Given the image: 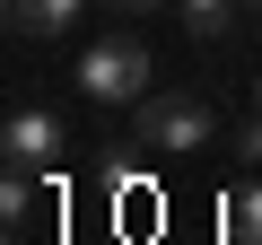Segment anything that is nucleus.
<instances>
[{
    "label": "nucleus",
    "mask_w": 262,
    "mask_h": 245,
    "mask_svg": "<svg viewBox=\"0 0 262 245\" xmlns=\"http://www.w3.org/2000/svg\"><path fill=\"white\" fill-rule=\"evenodd\" d=\"M175 18H184L192 35H227V18H236V0H175Z\"/></svg>",
    "instance_id": "nucleus-5"
},
{
    "label": "nucleus",
    "mask_w": 262,
    "mask_h": 245,
    "mask_svg": "<svg viewBox=\"0 0 262 245\" xmlns=\"http://www.w3.org/2000/svg\"><path fill=\"white\" fill-rule=\"evenodd\" d=\"M236 158H245V167H262V105H253V122L236 132Z\"/></svg>",
    "instance_id": "nucleus-6"
},
{
    "label": "nucleus",
    "mask_w": 262,
    "mask_h": 245,
    "mask_svg": "<svg viewBox=\"0 0 262 245\" xmlns=\"http://www.w3.org/2000/svg\"><path fill=\"white\" fill-rule=\"evenodd\" d=\"M122 18H149V9H175V0H114Z\"/></svg>",
    "instance_id": "nucleus-8"
},
{
    "label": "nucleus",
    "mask_w": 262,
    "mask_h": 245,
    "mask_svg": "<svg viewBox=\"0 0 262 245\" xmlns=\"http://www.w3.org/2000/svg\"><path fill=\"white\" fill-rule=\"evenodd\" d=\"M79 9H88V0H9V35L53 44V35H70V27H79Z\"/></svg>",
    "instance_id": "nucleus-4"
},
{
    "label": "nucleus",
    "mask_w": 262,
    "mask_h": 245,
    "mask_svg": "<svg viewBox=\"0 0 262 245\" xmlns=\"http://www.w3.org/2000/svg\"><path fill=\"white\" fill-rule=\"evenodd\" d=\"M79 88H88L96 105H140V96H149V44H140V35H96V44L79 53Z\"/></svg>",
    "instance_id": "nucleus-1"
},
{
    "label": "nucleus",
    "mask_w": 262,
    "mask_h": 245,
    "mask_svg": "<svg viewBox=\"0 0 262 245\" xmlns=\"http://www.w3.org/2000/svg\"><path fill=\"white\" fill-rule=\"evenodd\" d=\"M0 158L53 175V158H61V114H53V105H18L9 122H0Z\"/></svg>",
    "instance_id": "nucleus-3"
},
{
    "label": "nucleus",
    "mask_w": 262,
    "mask_h": 245,
    "mask_svg": "<svg viewBox=\"0 0 262 245\" xmlns=\"http://www.w3.org/2000/svg\"><path fill=\"white\" fill-rule=\"evenodd\" d=\"M245 9H262V0H245Z\"/></svg>",
    "instance_id": "nucleus-10"
},
{
    "label": "nucleus",
    "mask_w": 262,
    "mask_h": 245,
    "mask_svg": "<svg viewBox=\"0 0 262 245\" xmlns=\"http://www.w3.org/2000/svg\"><path fill=\"white\" fill-rule=\"evenodd\" d=\"M253 105H262V79H253Z\"/></svg>",
    "instance_id": "nucleus-9"
},
{
    "label": "nucleus",
    "mask_w": 262,
    "mask_h": 245,
    "mask_svg": "<svg viewBox=\"0 0 262 245\" xmlns=\"http://www.w3.org/2000/svg\"><path fill=\"white\" fill-rule=\"evenodd\" d=\"M131 140L158 149V158H192V149H210V105L201 96H140Z\"/></svg>",
    "instance_id": "nucleus-2"
},
{
    "label": "nucleus",
    "mask_w": 262,
    "mask_h": 245,
    "mask_svg": "<svg viewBox=\"0 0 262 245\" xmlns=\"http://www.w3.org/2000/svg\"><path fill=\"white\" fill-rule=\"evenodd\" d=\"M236 236H262V193H236Z\"/></svg>",
    "instance_id": "nucleus-7"
}]
</instances>
